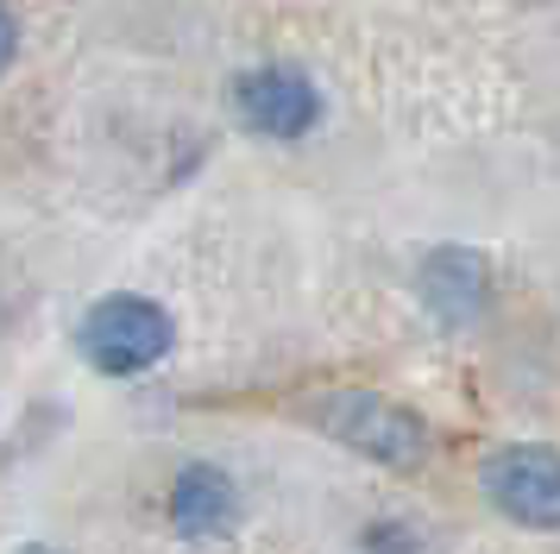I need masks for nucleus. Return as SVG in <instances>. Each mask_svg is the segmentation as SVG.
Wrapping results in <instances>:
<instances>
[{
  "label": "nucleus",
  "mask_w": 560,
  "mask_h": 554,
  "mask_svg": "<svg viewBox=\"0 0 560 554\" xmlns=\"http://www.w3.org/2000/svg\"><path fill=\"white\" fill-rule=\"evenodd\" d=\"M303 416L328 441L353 448L372 466H390V473H416L429 460V423L378 391H322V397H308Z\"/></svg>",
  "instance_id": "f257e3e1"
},
{
  "label": "nucleus",
  "mask_w": 560,
  "mask_h": 554,
  "mask_svg": "<svg viewBox=\"0 0 560 554\" xmlns=\"http://www.w3.org/2000/svg\"><path fill=\"white\" fill-rule=\"evenodd\" d=\"M77 347L95 372L132 378V372H145V366H158V359L171 353V315L145 297H107L82 315Z\"/></svg>",
  "instance_id": "f03ea898"
},
{
  "label": "nucleus",
  "mask_w": 560,
  "mask_h": 554,
  "mask_svg": "<svg viewBox=\"0 0 560 554\" xmlns=\"http://www.w3.org/2000/svg\"><path fill=\"white\" fill-rule=\"evenodd\" d=\"M479 492L510 523L560 529V448H541V441L491 448L479 466Z\"/></svg>",
  "instance_id": "7ed1b4c3"
},
{
  "label": "nucleus",
  "mask_w": 560,
  "mask_h": 554,
  "mask_svg": "<svg viewBox=\"0 0 560 554\" xmlns=\"http://www.w3.org/2000/svg\"><path fill=\"white\" fill-rule=\"evenodd\" d=\"M233 114L258 139H303L308 126L322 120V95L303 70H253L233 82Z\"/></svg>",
  "instance_id": "20e7f679"
},
{
  "label": "nucleus",
  "mask_w": 560,
  "mask_h": 554,
  "mask_svg": "<svg viewBox=\"0 0 560 554\" xmlns=\"http://www.w3.org/2000/svg\"><path fill=\"white\" fill-rule=\"evenodd\" d=\"M416 290L429 302L434 315L447 327H466L472 315L485 309V290H491V277H485V258L466 246H434L422 258V272H416Z\"/></svg>",
  "instance_id": "39448f33"
},
{
  "label": "nucleus",
  "mask_w": 560,
  "mask_h": 554,
  "mask_svg": "<svg viewBox=\"0 0 560 554\" xmlns=\"http://www.w3.org/2000/svg\"><path fill=\"white\" fill-rule=\"evenodd\" d=\"M240 523V492L221 466H183L171 485V529L189 542H214Z\"/></svg>",
  "instance_id": "423d86ee"
},
{
  "label": "nucleus",
  "mask_w": 560,
  "mask_h": 554,
  "mask_svg": "<svg viewBox=\"0 0 560 554\" xmlns=\"http://www.w3.org/2000/svg\"><path fill=\"white\" fill-rule=\"evenodd\" d=\"M13 57H20V20L0 7V76H7V64H13Z\"/></svg>",
  "instance_id": "0eeeda50"
},
{
  "label": "nucleus",
  "mask_w": 560,
  "mask_h": 554,
  "mask_svg": "<svg viewBox=\"0 0 560 554\" xmlns=\"http://www.w3.org/2000/svg\"><path fill=\"white\" fill-rule=\"evenodd\" d=\"M20 554H57V549H45V542H26V549H20Z\"/></svg>",
  "instance_id": "6e6552de"
}]
</instances>
